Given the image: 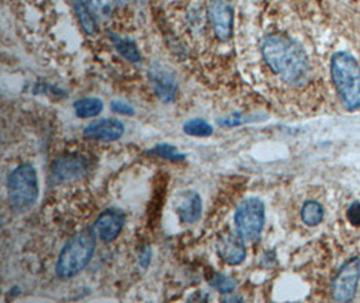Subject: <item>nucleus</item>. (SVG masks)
<instances>
[{"label":"nucleus","mask_w":360,"mask_h":303,"mask_svg":"<svg viewBox=\"0 0 360 303\" xmlns=\"http://www.w3.org/2000/svg\"><path fill=\"white\" fill-rule=\"evenodd\" d=\"M262 56L266 64L290 85H300L308 79L309 61L307 53L288 35L273 34L263 39Z\"/></svg>","instance_id":"f257e3e1"},{"label":"nucleus","mask_w":360,"mask_h":303,"mask_svg":"<svg viewBox=\"0 0 360 303\" xmlns=\"http://www.w3.org/2000/svg\"><path fill=\"white\" fill-rule=\"evenodd\" d=\"M330 75L344 107L360 110V65L351 54L339 51L332 56Z\"/></svg>","instance_id":"f03ea898"},{"label":"nucleus","mask_w":360,"mask_h":303,"mask_svg":"<svg viewBox=\"0 0 360 303\" xmlns=\"http://www.w3.org/2000/svg\"><path fill=\"white\" fill-rule=\"evenodd\" d=\"M96 247V233L94 229H85L70 240L63 250L58 263L57 275L60 278H72L82 272L91 262Z\"/></svg>","instance_id":"7ed1b4c3"},{"label":"nucleus","mask_w":360,"mask_h":303,"mask_svg":"<svg viewBox=\"0 0 360 303\" xmlns=\"http://www.w3.org/2000/svg\"><path fill=\"white\" fill-rule=\"evenodd\" d=\"M39 194L38 176L33 165L23 163L18 166L8 178L10 204L18 212L30 209Z\"/></svg>","instance_id":"20e7f679"},{"label":"nucleus","mask_w":360,"mask_h":303,"mask_svg":"<svg viewBox=\"0 0 360 303\" xmlns=\"http://www.w3.org/2000/svg\"><path fill=\"white\" fill-rule=\"evenodd\" d=\"M235 224L239 236L245 240H257L264 225V205L262 200L251 197L245 200L236 210Z\"/></svg>","instance_id":"39448f33"},{"label":"nucleus","mask_w":360,"mask_h":303,"mask_svg":"<svg viewBox=\"0 0 360 303\" xmlns=\"http://www.w3.org/2000/svg\"><path fill=\"white\" fill-rule=\"evenodd\" d=\"M360 279V257H352L339 270L332 283L333 299L351 302L356 294Z\"/></svg>","instance_id":"423d86ee"},{"label":"nucleus","mask_w":360,"mask_h":303,"mask_svg":"<svg viewBox=\"0 0 360 303\" xmlns=\"http://www.w3.org/2000/svg\"><path fill=\"white\" fill-rule=\"evenodd\" d=\"M210 20L213 32L220 41H227L232 35L233 11L227 0H211L210 3Z\"/></svg>","instance_id":"0eeeda50"},{"label":"nucleus","mask_w":360,"mask_h":303,"mask_svg":"<svg viewBox=\"0 0 360 303\" xmlns=\"http://www.w3.org/2000/svg\"><path fill=\"white\" fill-rule=\"evenodd\" d=\"M124 134V126L122 122L115 119H101L91 123L84 128V138L101 142H114Z\"/></svg>","instance_id":"6e6552de"},{"label":"nucleus","mask_w":360,"mask_h":303,"mask_svg":"<svg viewBox=\"0 0 360 303\" xmlns=\"http://www.w3.org/2000/svg\"><path fill=\"white\" fill-rule=\"evenodd\" d=\"M123 225H124L123 213L116 209H108L100 214L94 226V231L96 236L103 241L110 243L119 236Z\"/></svg>","instance_id":"1a4fd4ad"},{"label":"nucleus","mask_w":360,"mask_h":303,"mask_svg":"<svg viewBox=\"0 0 360 303\" xmlns=\"http://www.w3.org/2000/svg\"><path fill=\"white\" fill-rule=\"evenodd\" d=\"M150 79L153 82L154 91L165 103H170L174 100L176 91H177V82L174 76L162 66H153L150 70Z\"/></svg>","instance_id":"9d476101"},{"label":"nucleus","mask_w":360,"mask_h":303,"mask_svg":"<svg viewBox=\"0 0 360 303\" xmlns=\"http://www.w3.org/2000/svg\"><path fill=\"white\" fill-rule=\"evenodd\" d=\"M245 239L240 236H235L229 233L227 236H223L217 243V252L220 257L231 266L240 264L246 257V247Z\"/></svg>","instance_id":"9b49d317"},{"label":"nucleus","mask_w":360,"mask_h":303,"mask_svg":"<svg viewBox=\"0 0 360 303\" xmlns=\"http://www.w3.org/2000/svg\"><path fill=\"white\" fill-rule=\"evenodd\" d=\"M202 212V202L196 192L185 193L177 204V213L185 224L198 221Z\"/></svg>","instance_id":"f8f14e48"},{"label":"nucleus","mask_w":360,"mask_h":303,"mask_svg":"<svg viewBox=\"0 0 360 303\" xmlns=\"http://www.w3.org/2000/svg\"><path fill=\"white\" fill-rule=\"evenodd\" d=\"M75 112L79 117L86 119L98 116L103 111V101L96 97H86L75 101Z\"/></svg>","instance_id":"ddd939ff"},{"label":"nucleus","mask_w":360,"mask_h":303,"mask_svg":"<svg viewBox=\"0 0 360 303\" xmlns=\"http://www.w3.org/2000/svg\"><path fill=\"white\" fill-rule=\"evenodd\" d=\"M111 39L114 42L115 48L116 50L129 61L131 63H138L141 60V53L136 48V45L130 41V39H126V38H122L119 35H115L111 34Z\"/></svg>","instance_id":"4468645a"},{"label":"nucleus","mask_w":360,"mask_h":303,"mask_svg":"<svg viewBox=\"0 0 360 303\" xmlns=\"http://www.w3.org/2000/svg\"><path fill=\"white\" fill-rule=\"evenodd\" d=\"M301 219L307 225L316 226V225L321 223L323 219H324V207H321V204H319L316 201H308L302 207Z\"/></svg>","instance_id":"2eb2a0df"},{"label":"nucleus","mask_w":360,"mask_h":303,"mask_svg":"<svg viewBox=\"0 0 360 303\" xmlns=\"http://www.w3.org/2000/svg\"><path fill=\"white\" fill-rule=\"evenodd\" d=\"M75 6H76V13H77V16L80 19L84 32L89 34V35H94L98 30V26H96V22H95L94 16L89 13L86 4L82 0H76Z\"/></svg>","instance_id":"dca6fc26"},{"label":"nucleus","mask_w":360,"mask_h":303,"mask_svg":"<svg viewBox=\"0 0 360 303\" xmlns=\"http://www.w3.org/2000/svg\"><path fill=\"white\" fill-rule=\"evenodd\" d=\"M184 132L191 136H211L213 128L208 122L202 119H191L184 124Z\"/></svg>","instance_id":"f3484780"},{"label":"nucleus","mask_w":360,"mask_h":303,"mask_svg":"<svg viewBox=\"0 0 360 303\" xmlns=\"http://www.w3.org/2000/svg\"><path fill=\"white\" fill-rule=\"evenodd\" d=\"M151 154L158 155V157L165 158V160H173V162H179V160H182L185 158L184 154H180L176 150V147H173L170 144H158L157 147H154L151 150Z\"/></svg>","instance_id":"a211bd4d"},{"label":"nucleus","mask_w":360,"mask_h":303,"mask_svg":"<svg viewBox=\"0 0 360 303\" xmlns=\"http://www.w3.org/2000/svg\"><path fill=\"white\" fill-rule=\"evenodd\" d=\"M211 285L223 294L232 292L236 288V283L233 282V279H231L229 276H226V275H221V273L216 275V278L211 282Z\"/></svg>","instance_id":"6ab92c4d"},{"label":"nucleus","mask_w":360,"mask_h":303,"mask_svg":"<svg viewBox=\"0 0 360 303\" xmlns=\"http://www.w3.org/2000/svg\"><path fill=\"white\" fill-rule=\"evenodd\" d=\"M89 4L95 8V10H100V11H110L112 10L116 6H122L126 3V0H88Z\"/></svg>","instance_id":"aec40b11"},{"label":"nucleus","mask_w":360,"mask_h":303,"mask_svg":"<svg viewBox=\"0 0 360 303\" xmlns=\"http://www.w3.org/2000/svg\"><path fill=\"white\" fill-rule=\"evenodd\" d=\"M347 219L354 226H360V202H354L347 210Z\"/></svg>","instance_id":"412c9836"},{"label":"nucleus","mask_w":360,"mask_h":303,"mask_svg":"<svg viewBox=\"0 0 360 303\" xmlns=\"http://www.w3.org/2000/svg\"><path fill=\"white\" fill-rule=\"evenodd\" d=\"M111 108H112V111L119 113V115H127V116L134 115V110H132L131 105L124 103V101H122V100H114L111 103Z\"/></svg>","instance_id":"4be33fe9"},{"label":"nucleus","mask_w":360,"mask_h":303,"mask_svg":"<svg viewBox=\"0 0 360 303\" xmlns=\"http://www.w3.org/2000/svg\"><path fill=\"white\" fill-rule=\"evenodd\" d=\"M150 259H151V252H150L148 248H146V250L141 254V260H139V262H141V266L146 269L148 266V263H150Z\"/></svg>","instance_id":"5701e85b"}]
</instances>
